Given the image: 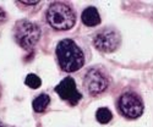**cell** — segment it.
Here are the masks:
<instances>
[{
  "label": "cell",
  "instance_id": "cell-8",
  "mask_svg": "<svg viewBox=\"0 0 153 127\" xmlns=\"http://www.w3.org/2000/svg\"><path fill=\"white\" fill-rule=\"evenodd\" d=\"M81 20H82L85 26H88V27H94V26H98V24L100 23L99 12L94 6L86 7L82 12V15H81Z\"/></svg>",
  "mask_w": 153,
  "mask_h": 127
},
{
  "label": "cell",
  "instance_id": "cell-10",
  "mask_svg": "<svg viewBox=\"0 0 153 127\" xmlns=\"http://www.w3.org/2000/svg\"><path fill=\"white\" fill-rule=\"evenodd\" d=\"M96 119H97V121L99 123L105 125V123L111 121L113 114H111V111L108 108H99L97 110V112H96Z\"/></svg>",
  "mask_w": 153,
  "mask_h": 127
},
{
  "label": "cell",
  "instance_id": "cell-14",
  "mask_svg": "<svg viewBox=\"0 0 153 127\" xmlns=\"http://www.w3.org/2000/svg\"><path fill=\"white\" fill-rule=\"evenodd\" d=\"M0 127H4V125H3L1 122H0Z\"/></svg>",
  "mask_w": 153,
  "mask_h": 127
},
{
  "label": "cell",
  "instance_id": "cell-7",
  "mask_svg": "<svg viewBox=\"0 0 153 127\" xmlns=\"http://www.w3.org/2000/svg\"><path fill=\"white\" fill-rule=\"evenodd\" d=\"M55 92L59 94V97L68 101L70 105H76L79 101L82 99V94L77 91L76 88L75 80L71 77L64 78L56 87H55Z\"/></svg>",
  "mask_w": 153,
  "mask_h": 127
},
{
  "label": "cell",
  "instance_id": "cell-3",
  "mask_svg": "<svg viewBox=\"0 0 153 127\" xmlns=\"http://www.w3.org/2000/svg\"><path fill=\"white\" fill-rule=\"evenodd\" d=\"M15 41L23 49H32L41 38V28L37 23L21 20L14 28Z\"/></svg>",
  "mask_w": 153,
  "mask_h": 127
},
{
  "label": "cell",
  "instance_id": "cell-6",
  "mask_svg": "<svg viewBox=\"0 0 153 127\" xmlns=\"http://www.w3.org/2000/svg\"><path fill=\"white\" fill-rule=\"evenodd\" d=\"M83 84L91 95H98L108 88V80L98 69H91L85 76Z\"/></svg>",
  "mask_w": 153,
  "mask_h": 127
},
{
  "label": "cell",
  "instance_id": "cell-13",
  "mask_svg": "<svg viewBox=\"0 0 153 127\" xmlns=\"http://www.w3.org/2000/svg\"><path fill=\"white\" fill-rule=\"evenodd\" d=\"M21 3L25 4V5H37L39 1H25V0H23V1H21Z\"/></svg>",
  "mask_w": 153,
  "mask_h": 127
},
{
  "label": "cell",
  "instance_id": "cell-5",
  "mask_svg": "<svg viewBox=\"0 0 153 127\" xmlns=\"http://www.w3.org/2000/svg\"><path fill=\"white\" fill-rule=\"evenodd\" d=\"M121 42V38L118 31L113 28H104L96 33L93 38L94 47L103 53H111L115 52L119 48Z\"/></svg>",
  "mask_w": 153,
  "mask_h": 127
},
{
  "label": "cell",
  "instance_id": "cell-11",
  "mask_svg": "<svg viewBox=\"0 0 153 127\" xmlns=\"http://www.w3.org/2000/svg\"><path fill=\"white\" fill-rule=\"evenodd\" d=\"M25 83H26L30 88H32V89H37V88H39L41 84H42V80L38 77L37 75L34 73H30L27 75L26 80H25Z\"/></svg>",
  "mask_w": 153,
  "mask_h": 127
},
{
  "label": "cell",
  "instance_id": "cell-2",
  "mask_svg": "<svg viewBox=\"0 0 153 127\" xmlns=\"http://www.w3.org/2000/svg\"><path fill=\"white\" fill-rule=\"evenodd\" d=\"M47 21L54 30L68 31L75 26L76 14L70 5L65 3L55 1L50 4V6L48 7Z\"/></svg>",
  "mask_w": 153,
  "mask_h": 127
},
{
  "label": "cell",
  "instance_id": "cell-9",
  "mask_svg": "<svg viewBox=\"0 0 153 127\" xmlns=\"http://www.w3.org/2000/svg\"><path fill=\"white\" fill-rule=\"evenodd\" d=\"M49 103H50L49 95L45 94V93H42L32 101V106H33V110L36 112H43L48 108Z\"/></svg>",
  "mask_w": 153,
  "mask_h": 127
},
{
  "label": "cell",
  "instance_id": "cell-4",
  "mask_svg": "<svg viewBox=\"0 0 153 127\" xmlns=\"http://www.w3.org/2000/svg\"><path fill=\"white\" fill-rule=\"evenodd\" d=\"M119 110L127 119H137L143 112V103L141 98L132 92L124 93L118 101Z\"/></svg>",
  "mask_w": 153,
  "mask_h": 127
},
{
  "label": "cell",
  "instance_id": "cell-12",
  "mask_svg": "<svg viewBox=\"0 0 153 127\" xmlns=\"http://www.w3.org/2000/svg\"><path fill=\"white\" fill-rule=\"evenodd\" d=\"M6 17H7V15H6L5 10H3L1 7H0V21H5Z\"/></svg>",
  "mask_w": 153,
  "mask_h": 127
},
{
  "label": "cell",
  "instance_id": "cell-1",
  "mask_svg": "<svg viewBox=\"0 0 153 127\" xmlns=\"http://www.w3.org/2000/svg\"><path fill=\"white\" fill-rule=\"evenodd\" d=\"M59 66L65 72L79 71L85 65V55L81 48L72 39H62L56 45Z\"/></svg>",
  "mask_w": 153,
  "mask_h": 127
}]
</instances>
